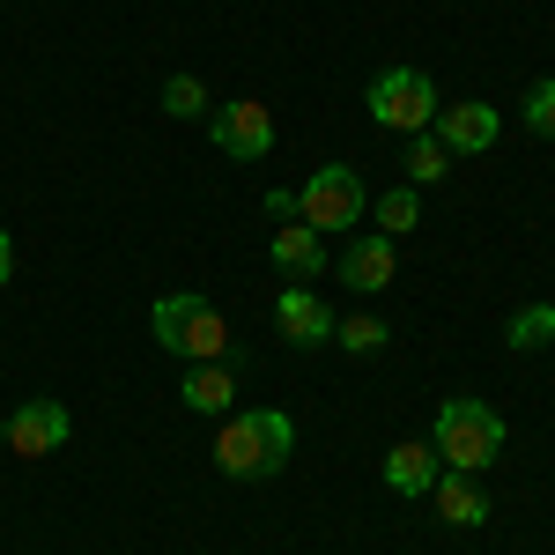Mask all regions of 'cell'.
Returning a JSON list of instances; mask_svg holds the SVG:
<instances>
[{
    "label": "cell",
    "instance_id": "cell-10",
    "mask_svg": "<svg viewBox=\"0 0 555 555\" xmlns=\"http://www.w3.org/2000/svg\"><path fill=\"white\" fill-rule=\"evenodd\" d=\"M392 267H400V259H392V237H378V230L348 237V253H341V282H348V289H363V297H371V289L392 282Z\"/></svg>",
    "mask_w": 555,
    "mask_h": 555
},
{
    "label": "cell",
    "instance_id": "cell-5",
    "mask_svg": "<svg viewBox=\"0 0 555 555\" xmlns=\"http://www.w3.org/2000/svg\"><path fill=\"white\" fill-rule=\"evenodd\" d=\"M371 119L392 127V133H429V119H437V82H429L423 67L378 75V82H371Z\"/></svg>",
    "mask_w": 555,
    "mask_h": 555
},
{
    "label": "cell",
    "instance_id": "cell-22",
    "mask_svg": "<svg viewBox=\"0 0 555 555\" xmlns=\"http://www.w3.org/2000/svg\"><path fill=\"white\" fill-rule=\"evenodd\" d=\"M0 444H8V423H0Z\"/></svg>",
    "mask_w": 555,
    "mask_h": 555
},
{
    "label": "cell",
    "instance_id": "cell-9",
    "mask_svg": "<svg viewBox=\"0 0 555 555\" xmlns=\"http://www.w3.org/2000/svg\"><path fill=\"white\" fill-rule=\"evenodd\" d=\"M274 326H282V341H297V348H319V341H334V311L311 297V289H282L274 297Z\"/></svg>",
    "mask_w": 555,
    "mask_h": 555
},
{
    "label": "cell",
    "instance_id": "cell-6",
    "mask_svg": "<svg viewBox=\"0 0 555 555\" xmlns=\"http://www.w3.org/2000/svg\"><path fill=\"white\" fill-rule=\"evenodd\" d=\"M67 429H75V415H67L60 400H23V408L8 415V452H15V460H44V452L67 444Z\"/></svg>",
    "mask_w": 555,
    "mask_h": 555
},
{
    "label": "cell",
    "instance_id": "cell-1",
    "mask_svg": "<svg viewBox=\"0 0 555 555\" xmlns=\"http://www.w3.org/2000/svg\"><path fill=\"white\" fill-rule=\"evenodd\" d=\"M289 452H297V423L282 408H245L215 437V467L230 474V481H267V474H282Z\"/></svg>",
    "mask_w": 555,
    "mask_h": 555
},
{
    "label": "cell",
    "instance_id": "cell-19",
    "mask_svg": "<svg viewBox=\"0 0 555 555\" xmlns=\"http://www.w3.org/2000/svg\"><path fill=\"white\" fill-rule=\"evenodd\" d=\"M164 112H171V119H201V112H208V82H201V75H171V82H164Z\"/></svg>",
    "mask_w": 555,
    "mask_h": 555
},
{
    "label": "cell",
    "instance_id": "cell-15",
    "mask_svg": "<svg viewBox=\"0 0 555 555\" xmlns=\"http://www.w3.org/2000/svg\"><path fill=\"white\" fill-rule=\"evenodd\" d=\"M371 222H378V237H408L415 222H423V201H415V185H392L371 201Z\"/></svg>",
    "mask_w": 555,
    "mask_h": 555
},
{
    "label": "cell",
    "instance_id": "cell-16",
    "mask_svg": "<svg viewBox=\"0 0 555 555\" xmlns=\"http://www.w3.org/2000/svg\"><path fill=\"white\" fill-rule=\"evenodd\" d=\"M444 171H452V149L437 133H408V185H437Z\"/></svg>",
    "mask_w": 555,
    "mask_h": 555
},
{
    "label": "cell",
    "instance_id": "cell-13",
    "mask_svg": "<svg viewBox=\"0 0 555 555\" xmlns=\"http://www.w3.org/2000/svg\"><path fill=\"white\" fill-rule=\"evenodd\" d=\"M437 474H444L437 444H392V452H385V489H400V496H429Z\"/></svg>",
    "mask_w": 555,
    "mask_h": 555
},
{
    "label": "cell",
    "instance_id": "cell-3",
    "mask_svg": "<svg viewBox=\"0 0 555 555\" xmlns=\"http://www.w3.org/2000/svg\"><path fill=\"white\" fill-rule=\"evenodd\" d=\"M156 341L185 356V363H222L230 356V326L208 297H156Z\"/></svg>",
    "mask_w": 555,
    "mask_h": 555
},
{
    "label": "cell",
    "instance_id": "cell-14",
    "mask_svg": "<svg viewBox=\"0 0 555 555\" xmlns=\"http://www.w3.org/2000/svg\"><path fill=\"white\" fill-rule=\"evenodd\" d=\"M267 253H274V267H282L289 282H304V274H319V267H326V245H319V230H311V222H282Z\"/></svg>",
    "mask_w": 555,
    "mask_h": 555
},
{
    "label": "cell",
    "instance_id": "cell-18",
    "mask_svg": "<svg viewBox=\"0 0 555 555\" xmlns=\"http://www.w3.org/2000/svg\"><path fill=\"white\" fill-rule=\"evenodd\" d=\"M334 341H341L348 356H378V348L392 341V334H385V319H371V311H356V319H341V326H334Z\"/></svg>",
    "mask_w": 555,
    "mask_h": 555
},
{
    "label": "cell",
    "instance_id": "cell-17",
    "mask_svg": "<svg viewBox=\"0 0 555 555\" xmlns=\"http://www.w3.org/2000/svg\"><path fill=\"white\" fill-rule=\"evenodd\" d=\"M504 341H512V348H548L555 341V304H526V311H512Z\"/></svg>",
    "mask_w": 555,
    "mask_h": 555
},
{
    "label": "cell",
    "instance_id": "cell-4",
    "mask_svg": "<svg viewBox=\"0 0 555 555\" xmlns=\"http://www.w3.org/2000/svg\"><path fill=\"white\" fill-rule=\"evenodd\" d=\"M297 215L319 237H326V230H356V222L371 215V193H363V178L348 171V164H319L297 193Z\"/></svg>",
    "mask_w": 555,
    "mask_h": 555
},
{
    "label": "cell",
    "instance_id": "cell-12",
    "mask_svg": "<svg viewBox=\"0 0 555 555\" xmlns=\"http://www.w3.org/2000/svg\"><path fill=\"white\" fill-rule=\"evenodd\" d=\"M178 400L193 408V415H222L230 400H237V363L222 356V363H193L185 385H178Z\"/></svg>",
    "mask_w": 555,
    "mask_h": 555
},
{
    "label": "cell",
    "instance_id": "cell-20",
    "mask_svg": "<svg viewBox=\"0 0 555 555\" xmlns=\"http://www.w3.org/2000/svg\"><path fill=\"white\" fill-rule=\"evenodd\" d=\"M526 127L541 133V141H555V82H533V89H526Z\"/></svg>",
    "mask_w": 555,
    "mask_h": 555
},
{
    "label": "cell",
    "instance_id": "cell-21",
    "mask_svg": "<svg viewBox=\"0 0 555 555\" xmlns=\"http://www.w3.org/2000/svg\"><path fill=\"white\" fill-rule=\"evenodd\" d=\"M8 274H15V245H8V230H0V289H8Z\"/></svg>",
    "mask_w": 555,
    "mask_h": 555
},
{
    "label": "cell",
    "instance_id": "cell-8",
    "mask_svg": "<svg viewBox=\"0 0 555 555\" xmlns=\"http://www.w3.org/2000/svg\"><path fill=\"white\" fill-rule=\"evenodd\" d=\"M429 133H437L452 156H481V149L504 133V119H496V104H437Z\"/></svg>",
    "mask_w": 555,
    "mask_h": 555
},
{
    "label": "cell",
    "instance_id": "cell-2",
    "mask_svg": "<svg viewBox=\"0 0 555 555\" xmlns=\"http://www.w3.org/2000/svg\"><path fill=\"white\" fill-rule=\"evenodd\" d=\"M429 444H437L444 467L481 474L496 452H504V415L481 408V400H444V408H437V429H429Z\"/></svg>",
    "mask_w": 555,
    "mask_h": 555
},
{
    "label": "cell",
    "instance_id": "cell-7",
    "mask_svg": "<svg viewBox=\"0 0 555 555\" xmlns=\"http://www.w3.org/2000/svg\"><path fill=\"white\" fill-rule=\"evenodd\" d=\"M215 149L237 156V164H259V156L274 149V119H267V104H253V96L222 104V112H215Z\"/></svg>",
    "mask_w": 555,
    "mask_h": 555
},
{
    "label": "cell",
    "instance_id": "cell-11",
    "mask_svg": "<svg viewBox=\"0 0 555 555\" xmlns=\"http://www.w3.org/2000/svg\"><path fill=\"white\" fill-rule=\"evenodd\" d=\"M429 504H437V518L444 526H481L489 518V496H481V481L460 467H444L437 481H429Z\"/></svg>",
    "mask_w": 555,
    "mask_h": 555
}]
</instances>
